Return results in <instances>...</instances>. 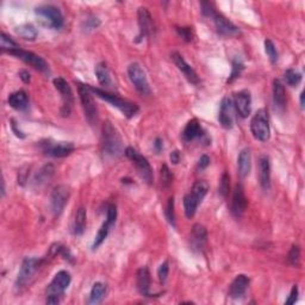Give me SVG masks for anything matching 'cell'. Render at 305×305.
Instances as JSON below:
<instances>
[{
	"label": "cell",
	"mask_w": 305,
	"mask_h": 305,
	"mask_svg": "<svg viewBox=\"0 0 305 305\" xmlns=\"http://www.w3.org/2000/svg\"><path fill=\"white\" fill-rule=\"evenodd\" d=\"M101 151L106 159H117L124 152L123 140L111 122L106 121L101 128Z\"/></svg>",
	"instance_id": "cell-1"
},
{
	"label": "cell",
	"mask_w": 305,
	"mask_h": 305,
	"mask_svg": "<svg viewBox=\"0 0 305 305\" xmlns=\"http://www.w3.org/2000/svg\"><path fill=\"white\" fill-rule=\"evenodd\" d=\"M87 87L92 93H94L98 98L103 99V100L110 103V104L114 106V108L118 109L119 111L123 114L127 118H132L137 115V112L140 109H138V105L136 103L129 101L127 99H123L121 97H118L117 94L110 93V92L105 91V89H100L98 87H93V86L87 85Z\"/></svg>",
	"instance_id": "cell-2"
},
{
	"label": "cell",
	"mask_w": 305,
	"mask_h": 305,
	"mask_svg": "<svg viewBox=\"0 0 305 305\" xmlns=\"http://www.w3.org/2000/svg\"><path fill=\"white\" fill-rule=\"evenodd\" d=\"M72 277L67 271H60L55 274L54 279L48 285L47 290V303L48 304H59L61 298L71 285Z\"/></svg>",
	"instance_id": "cell-3"
},
{
	"label": "cell",
	"mask_w": 305,
	"mask_h": 305,
	"mask_svg": "<svg viewBox=\"0 0 305 305\" xmlns=\"http://www.w3.org/2000/svg\"><path fill=\"white\" fill-rule=\"evenodd\" d=\"M44 263L45 259L25 258L22 263L21 270H19L17 280H16V288L22 290V288L28 286L30 281L32 280V278H34L35 274L37 273L38 270Z\"/></svg>",
	"instance_id": "cell-4"
},
{
	"label": "cell",
	"mask_w": 305,
	"mask_h": 305,
	"mask_svg": "<svg viewBox=\"0 0 305 305\" xmlns=\"http://www.w3.org/2000/svg\"><path fill=\"white\" fill-rule=\"evenodd\" d=\"M78 92L86 119L91 125H97L99 121V112L94 99L92 97V92L88 89L87 85L82 84H78Z\"/></svg>",
	"instance_id": "cell-5"
},
{
	"label": "cell",
	"mask_w": 305,
	"mask_h": 305,
	"mask_svg": "<svg viewBox=\"0 0 305 305\" xmlns=\"http://www.w3.org/2000/svg\"><path fill=\"white\" fill-rule=\"evenodd\" d=\"M251 134L258 141L267 142L271 136L270 128V118H268V112L265 109H260L250 122Z\"/></svg>",
	"instance_id": "cell-6"
},
{
	"label": "cell",
	"mask_w": 305,
	"mask_h": 305,
	"mask_svg": "<svg viewBox=\"0 0 305 305\" xmlns=\"http://www.w3.org/2000/svg\"><path fill=\"white\" fill-rule=\"evenodd\" d=\"M124 154L127 155L128 159H130L132 164L135 165L137 173L140 174V177L147 182V184L151 185L152 180H154V174H152V168L149 161L145 159L143 155H141L136 149L132 147H128L124 150Z\"/></svg>",
	"instance_id": "cell-7"
},
{
	"label": "cell",
	"mask_w": 305,
	"mask_h": 305,
	"mask_svg": "<svg viewBox=\"0 0 305 305\" xmlns=\"http://www.w3.org/2000/svg\"><path fill=\"white\" fill-rule=\"evenodd\" d=\"M39 149L44 155L53 158H66L74 151V144L72 142H54L44 140L39 142Z\"/></svg>",
	"instance_id": "cell-8"
},
{
	"label": "cell",
	"mask_w": 305,
	"mask_h": 305,
	"mask_svg": "<svg viewBox=\"0 0 305 305\" xmlns=\"http://www.w3.org/2000/svg\"><path fill=\"white\" fill-rule=\"evenodd\" d=\"M128 75H129V79H130L131 84L134 85V87L137 89L142 95L151 94V89H150V86H149L147 75H145L143 68H142L140 65L134 62V64L129 66Z\"/></svg>",
	"instance_id": "cell-9"
},
{
	"label": "cell",
	"mask_w": 305,
	"mask_h": 305,
	"mask_svg": "<svg viewBox=\"0 0 305 305\" xmlns=\"http://www.w3.org/2000/svg\"><path fill=\"white\" fill-rule=\"evenodd\" d=\"M9 54L15 56V58H17L19 60H22V61L25 62L26 65L31 66L32 68H35L36 71L44 73V74H49V65L47 64V61H45L43 58H41V56L36 55L35 53L18 48V49H15V50L10 52Z\"/></svg>",
	"instance_id": "cell-10"
},
{
	"label": "cell",
	"mask_w": 305,
	"mask_h": 305,
	"mask_svg": "<svg viewBox=\"0 0 305 305\" xmlns=\"http://www.w3.org/2000/svg\"><path fill=\"white\" fill-rule=\"evenodd\" d=\"M71 198V190L66 185H59L52 192L50 195V210L55 217H59L65 210Z\"/></svg>",
	"instance_id": "cell-11"
},
{
	"label": "cell",
	"mask_w": 305,
	"mask_h": 305,
	"mask_svg": "<svg viewBox=\"0 0 305 305\" xmlns=\"http://www.w3.org/2000/svg\"><path fill=\"white\" fill-rule=\"evenodd\" d=\"M35 12L53 29H61L64 26V15L60 11V9L54 5L39 6Z\"/></svg>",
	"instance_id": "cell-12"
},
{
	"label": "cell",
	"mask_w": 305,
	"mask_h": 305,
	"mask_svg": "<svg viewBox=\"0 0 305 305\" xmlns=\"http://www.w3.org/2000/svg\"><path fill=\"white\" fill-rule=\"evenodd\" d=\"M53 84H54L55 88L58 89L60 92V94H61L62 100H64V106H62L61 109V115L62 116H69L72 111L73 104H74V98H73V92L71 86L67 81L65 80L64 78H61V76H59V78H55L54 80H53Z\"/></svg>",
	"instance_id": "cell-13"
},
{
	"label": "cell",
	"mask_w": 305,
	"mask_h": 305,
	"mask_svg": "<svg viewBox=\"0 0 305 305\" xmlns=\"http://www.w3.org/2000/svg\"><path fill=\"white\" fill-rule=\"evenodd\" d=\"M210 19L214 22L215 28H216L218 34H221L222 36L234 37V36H238L241 34L238 26L235 25L233 22L229 21L228 18H225L223 15H221V13L216 12Z\"/></svg>",
	"instance_id": "cell-14"
},
{
	"label": "cell",
	"mask_w": 305,
	"mask_h": 305,
	"mask_svg": "<svg viewBox=\"0 0 305 305\" xmlns=\"http://www.w3.org/2000/svg\"><path fill=\"white\" fill-rule=\"evenodd\" d=\"M137 21L138 28H140V35H138V39L136 42H140L143 38H148L152 35V32H154V22H152V17L147 8L138 9Z\"/></svg>",
	"instance_id": "cell-15"
},
{
	"label": "cell",
	"mask_w": 305,
	"mask_h": 305,
	"mask_svg": "<svg viewBox=\"0 0 305 305\" xmlns=\"http://www.w3.org/2000/svg\"><path fill=\"white\" fill-rule=\"evenodd\" d=\"M247 197L246 193H244V188L242 186L241 184L236 185V187H235V190L233 192V198H231V215L235 218H241L243 216L244 211H246L247 209Z\"/></svg>",
	"instance_id": "cell-16"
},
{
	"label": "cell",
	"mask_w": 305,
	"mask_h": 305,
	"mask_svg": "<svg viewBox=\"0 0 305 305\" xmlns=\"http://www.w3.org/2000/svg\"><path fill=\"white\" fill-rule=\"evenodd\" d=\"M182 140H184L185 142H187V143L193 142L195 140L209 142L207 132H205L204 129L201 128L199 121L195 118L191 119V121L186 124L184 131H182Z\"/></svg>",
	"instance_id": "cell-17"
},
{
	"label": "cell",
	"mask_w": 305,
	"mask_h": 305,
	"mask_svg": "<svg viewBox=\"0 0 305 305\" xmlns=\"http://www.w3.org/2000/svg\"><path fill=\"white\" fill-rule=\"evenodd\" d=\"M233 104L235 110L242 118H247L250 115L251 110V95L250 92L247 89H242V91L235 93Z\"/></svg>",
	"instance_id": "cell-18"
},
{
	"label": "cell",
	"mask_w": 305,
	"mask_h": 305,
	"mask_svg": "<svg viewBox=\"0 0 305 305\" xmlns=\"http://www.w3.org/2000/svg\"><path fill=\"white\" fill-rule=\"evenodd\" d=\"M234 109L233 99L229 97L222 99L218 121L224 129H231L234 127Z\"/></svg>",
	"instance_id": "cell-19"
},
{
	"label": "cell",
	"mask_w": 305,
	"mask_h": 305,
	"mask_svg": "<svg viewBox=\"0 0 305 305\" xmlns=\"http://www.w3.org/2000/svg\"><path fill=\"white\" fill-rule=\"evenodd\" d=\"M171 58H172V60H173L174 65L177 66L179 71H180L182 74L185 75V78H186L187 80L191 82V84L199 85V82H200L199 76H198V74L195 73L194 69L192 68L186 61H185V59L182 58V55H180L177 52H174L171 54Z\"/></svg>",
	"instance_id": "cell-20"
},
{
	"label": "cell",
	"mask_w": 305,
	"mask_h": 305,
	"mask_svg": "<svg viewBox=\"0 0 305 305\" xmlns=\"http://www.w3.org/2000/svg\"><path fill=\"white\" fill-rule=\"evenodd\" d=\"M207 242H208L207 228L199 223L194 224L193 227H192L191 235H190V243L192 249L195 251H201L204 249Z\"/></svg>",
	"instance_id": "cell-21"
},
{
	"label": "cell",
	"mask_w": 305,
	"mask_h": 305,
	"mask_svg": "<svg viewBox=\"0 0 305 305\" xmlns=\"http://www.w3.org/2000/svg\"><path fill=\"white\" fill-rule=\"evenodd\" d=\"M249 278L244 274H238L236 278L233 280V283L230 285V288H229V296L233 299H240L244 296L246 293L248 286H249Z\"/></svg>",
	"instance_id": "cell-22"
},
{
	"label": "cell",
	"mask_w": 305,
	"mask_h": 305,
	"mask_svg": "<svg viewBox=\"0 0 305 305\" xmlns=\"http://www.w3.org/2000/svg\"><path fill=\"white\" fill-rule=\"evenodd\" d=\"M259 181L263 190L268 191L271 188V164L267 157L259 159Z\"/></svg>",
	"instance_id": "cell-23"
},
{
	"label": "cell",
	"mask_w": 305,
	"mask_h": 305,
	"mask_svg": "<svg viewBox=\"0 0 305 305\" xmlns=\"http://www.w3.org/2000/svg\"><path fill=\"white\" fill-rule=\"evenodd\" d=\"M150 283L151 278L148 267H141L140 270L137 271V274H136V284H137V288L142 296L152 297L150 292H149V290H150Z\"/></svg>",
	"instance_id": "cell-24"
},
{
	"label": "cell",
	"mask_w": 305,
	"mask_h": 305,
	"mask_svg": "<svg viewBox=\"0 0 305 305\" xmlns=\"http://www.w3.org/2000/svg\"><path fill=\"white\" fill-rule=\"evenodd\" d=\"M237 167H238V174H240V177L242 179L249 175L251 170V155H250V150L248 148L242 149L240 154H238Z\"/></svg>",
	"instance_id": "cell-25"
},
{
	"label": "cell",
	"mask_w": 305,
	"mask_h": 305,
	"mask_svg": "<svg viewBox=\"0 0 305 305\" xmlns=\"http://www.w3.org/2000/svg\"><path fill=\"white\" fill-rule=\"evenodd\" d=\"M9 105L17 111L25 110L29 105V97L25 91H16L9 95Z\"/></svg>",
	"instance_id": "cell-26"
},
{
	"label": "cell",
	"mask_w": 305,
	"mask_h": 305,
	"mask_svg": "<svg viewBox=\"0 0 305 305\" xmlns=\"http://www.w3.org/2000/svg\"><path fill=\"white\" fill-rule=\"evenodd\" d=\"M54 173H55L54 166L52 164L44 165L41 170L36 173L34 178V184L36 186H43V185H45L47 182L50 181V179L53 178Z\"/></svg>",
	"instance_id": "cell-27"
},
{
	"label": "cell",
	"mask_w": 305,
	"mask_h": 305,
	"mask_svg": "<svg viewBox=\"0 0 305 305\" xmlns=\"http://www.w3.org/2000/svg\"><path fill=\"white\" fill-rule=\"evenodd\" d=\"M273 100L278 109H284L286 104V92H285V86L279 79L273 81Z\"/></svg>",
	"instance_id": "cell-28"
},
{
	"label": "cell",
	"mask_w": 305,
	"mask_h": 305,
	"mask_svg": "<svg viewBox=\"0 0 305 305\" xmlns=\"http://www.w3.org/2000/svg\"><path fill=\"white\" fill-rule=\"evenodd\" d=\"M86 209L84 207H80L75 212L74 222H73V234L76 236H80L84 234L86 229Z\"/></svg>",
	"instance_id": "cell-29"
},
{
	"label": "cell",
	"mask_w": 305,
	"mask_h": 305,
	"mask_svg": "<svg viewBox=\"0 0 305 305\" xmlns=\"http://www.w3.org/2000/svg\"><path fill=\"white\" fill-rule=\"evenodd\" d=\"M95 75H97V79L99 81V84L101 86H104L105 88H110L112 87V79L110 75V71H109L108 66L104 62H100L95 66Z\"/></svg>",
	"instance_id": "cell-30"
},
{
	"label": "cell",
	"mask_w": 305,
	"mask_h": 305,
	"mask_svg": "<svg viewBox=\"0 0 305 305\" xmlns=\"http://www.w3.org/2000/svg\"><path fill=\"white\" fill-rule=\"evenodd\" d=\"M106 296V285L104 283H94L91 288V293H89V303L91 304H99L104 300Z\"/></svg>",
	"instance_id": "cell-31"
},
{
	"label": "cell",
	"mask_w": 305,
	"mask_h": 305,
	"mask_svg": "<svg viewBox=\"0 0 305 305\" xmlns=\"http://www.w3.org/2000/svg\"><path fill=\"white\" fill-rule=\"evenodd\" d=\"M16 32L19 37H22L25 41H35L37 37L38 32L32 24H23L18 28H16Z\"/></svg>",
	"instance_id": "cell-32"
},
{
	"label": "cell",
	"mask_w": 305,
	"mask_h": 305,
	"mask_svg": "<svg viewBox=\"0 0 305 305\" xmlns=\"http://www.w3.org/2000/svg\"><path fill=\"white\" fill-rule=\"evenodd\" d=\"M112 228H114V225H112L110 222L105 221L104 223H103V225L100 227V229H99L97 235H95L93 244H92V248H93V249H97V248H99L101 246L103 242L106 240V237H108V235H109V233H110V230Z\"/></svg>",
	"instance_id": "cell-33"
},
{
	"label": "cell",
	"mask_w": 305,
	"mask_h": 305,
	"mask_svg": "<svg viewBox=\"0 0 305 305\" xmlns=\"http://www.w3.org/2000/svg\"><path fill=\"white\" fill-rule=\"evenodd\" d=\"M209 184L205 180H197L193 184V186H192V192L191 193L193 194V197L197 199L199 203L203 201V199L205 198V195L208 194L209 192Z\"/></svg>",
	"instance_id": "cell-34"
},
{
	"label": "cell",
	"mask_w": 305,
	"mask_h": 305,
	"mask_svg": "<svg viewBox=\"0 0 305 305\" xmlns=\"http://www.w3.org/2000/svg\"><path fill=\"white\" fill-rule=\"evenodd\" d=\"M199 204H200L199 201L195 199L192 193H188L185 195L184 197V210H185V215H186L187 218L194 217L195 212H197L198 205Z\"/></svg>",
	"instance_id": "cell-35"
},
{
	"label": "cell",
	"mask_w": 305,
	"mask_h": 305,
	"mask_svg": "<svg viewBox=\"0 0 305 305\" xmlns=\"http://www.w3.org/2000/svg\"><path fill=\"white\" fill-rule=\"evenodd\" d=\"M284 80L286 82V85L291 86V87H296V86L300 84L301 74L294 71V69H287L284 74Z\"/></svg>",
	"instance_id": "cell-36"
},
{
	"label": "cell",
	"mask_w": 305,
	"mask_h": 305,
	"mask_svg": "<svg viewBox=\"0 0 305 305\" xmlns=\"http://www.w3.org/2000/svg\"><path fill=\"white\" fill-rule=\"evenodd\" d=\"M0 42H2V50L10 53L12 50H15V49L21 48L19 45L16 43L13 39L5 34V32H2V35H0Z\"/></svg>",
	"instance_id": "cell-37"
},
{
	"label": "cell",
	"mask_w": 305,
	"mask_h": 305,
	"mask_svg": "<svg viewBox=\"0 0 305 305\" xmlns=\"http://www.w3.org/2000/svg\"><path fill=\"white\" fill-rule=\"evenodd\" d=\"M265 52H266L268 59H270L272 64L276 65L278 59H279V55H278L276 45H274V43L272 42L271 39H266V41H265Z\"/></svg>",
	"instance_id": "cell-38"
},
{
	"label": "cell",
	"mask_w": 305,
	"mask_h": 305,
	"mask_svg": "<svg viewBox=\"0 0 305 305\" xmlns=\"http://www.w3.org/2000/svg\"><path fill=\"white\" fill-rule=\"evenodd\" d=\"M244 69L243 62L241 61V59H234L233 61V68H231V74L230 78L228 79V82H233L235 79L240 78L242 71Z\"/></svg>",
	"instance_id": "cell-39"
},
{
	"label": "cell",
	"mask_w": 305,
	"mask_h": 305,
	"mask_svg": "<svg viewBox=\"0 0 305 305\" xmlns=\"http://www.w3.org/2000/svg\"><path fill=\"white\" fill-rule=\"evenodd\" d=\"M165 216L168 223L175 227V211H174V198L171 197L168 199V203L166 205L165 210Z\"/></svg>",
	"instance_id": "cell-40"
},
{
	"label": "cell",
	"mask_w": 305,
	"mask_h": 305,
	"mask_svg": "<svg viewBox=\"0 0 305 305\" xmlns=\"http://www.w3.org/2000/svg\"><path fill=\"white\" fill-rule=\"evenodd\" d=\"M288 263L293 267H298L300 265V248L299 246H292L287 255Z\"/></svg>",
	"instance_id": "cell-41"
},
{
	"label": "cell",
	"mask_w": 305,
	"mask_h": 305,
	"mask_svg": "<svg viewBox=\"0 0 305 305\" xmlns=\"http://www.w3.org/2000/svg\"><path fill=\"white\" fill-rule=\"evenodd\" d=\"M160 178H161V184L164 187L170 186L172 180H173V174L170 171L167 165H162L161 171H160Z\"/></svg>",
	"instance_id": "cell-42"
},
{
	"label": "cell",
	"mask_w": 305,
	"mask_h": 305,
	"mask_svg": "<svg viewBox=\"0 0 305 305\" xmlns=\"http://www.w3.org/2000/svg\"><path fill=\"white\" fill-rule=\"evenodd\" d=\"M229 192H230V177H229L228 173H223L220 182V193L222 194V197L227 198Z\"/></svg>",
	"instance_id": "cell-43"
},
{
	"label": "cell",
	"mask_w": 305,
	"mask_h": 305,
	"mask_svg": "<svg viewBox=\"0 0 305 305\" xmlns=\"http://www.w3.org/2000/svg\"><path fill=\"white\" fill-rule=\"evenodd\" d=\"M177 32L179 36L184 39L185 42L191 43L194 38V32L193 29L190 28V26H182V28H177Z\"/></svg>",
	"instance_id": "cell-44"
},
{
	"label": "cell",
	"mask_w": 305,
	"mask_h": 305,
	"mask_svg": "<svg viewBox=\"0 0 305 305\" xmlns=\"http://www.w3.org/2000/svg\"><path fill=\"white\" fill-rule=\"evenodd\" d=\"M168 274H170V264H168V261H165L164 264L160 265L158 270V277L161 284H165L167 281Z\"/></svg>",
	"instance_id": "cell-45"
},
{
	"label": "cell",
	"mask_w": 305,
	"mask_h": 305,
	"mask_svg": "<svg viewBox=\"0 0 305 305\" xmlns=\"http://www.w3.org/2000/svg\"><path fill=\"white\" fill-rule=\"evenodd\" d=\"M106 221L110 222V223L115 227L116 221H117V208H116L115 204L108 205V210H106Z\"/></svg>",
	"instance_id": "cell-46"
},
{
	"label": "cell",
	"mask_w": 305,
	"mask_h": 305,
	"mask_svg": "<svg viewBox=\"0 0 305 305\" xmlns=\"http://www.w3.org/2000/svg\"><path fill=\"white\" fill-rule=\"evenodd\" d=\"M99 25H100V21L95 17H89L86 19V22H85V28L87 30L97 29Z\"/></svg>",
	"instance_id": "cell-47"
},
{
	"label": "cell",
	"mask_w": 305,
	"mask_h": 305,
	"mask_svg": "<svg viewBox=\"0 0 305 305\" xmlns=\"http://www.w3.org/2000/svg\"><path fill=\"white\" fill-rule=\"evenodd\" d=\"M298 299V286L297 285H293L292 290H291L290 292V296H288V298L286 299V301H285V304H294Z\"/></svg>",
	"instance_id": "cell-48"
},
{
	"label": "cell",
	"mask_w": 305,
	"mask_h": 305,
	"mask_svg": "<svg viewBox=\"0 0 305 305\" xmlns=\"http://www.w3.org/2000/svg\"><path fill=\"white\" fill-rule=\"evenodd\" d=\"M210 158L208 157V155H201L199 161H198V168L199 170H207V168L210 166Z\"/></svg>",
	"instance_id": "cell-49"
},
{
	"label": "cell",
	"mask_w": 305,
	"mask_h": 305,
	"mask_svg": "<svg viewBox=\"0 0 305 305\" xmlns=\"http://www.w3.org/2000/svg\"><path fill=\"white\" fill-rule=\"evenodd\" d=\"M154 150L157 151V154H160L164 150V141H162V138L157 137L154 141Z\"/></svg>",
	"instance_id": "cell-50"
},
{
	"label": "cell",
	"mask_w": 305,
	"mask_h": 305,
	"mask_svg": "<svg viewBox=\"0 0 305 305\" xmlns=\"http://www.w3.org/2000/svg\"><path fill=\"white\" fill-rule=\"evenodd\" d=\"M170 159H171V162L173 165H178L179 162L181 161V154H180V151L179 150H174V151H172L171 152V155H170Z\"/></svg>",
	"instance_id": "cell-51"
},
{
	"label": "cell",
	"mask_w": 305,
	"mask_h": 305,
	"mask_svg": "<svg viewBox=\"0 0 305 305\" xmlns=\"http://www.w3.org/2000/svg\"><path fill=\"white\" fill-rule=\"evenodd\" d=\"M11 127H12V131L15 132L16 134V136H17V137H21V138H24L25 137V135L23 134V131H21V129H18L17 128V123H16V121L15 119H12L11 121Z\"/></svg>",
	"instance_id": "cell-52"
},
{
	"label": "cell",
	"mask_w": 305,
	"mask_h": 305,
	"mask_svg": "<svg viewBox=\"0 0 305 305\" xmlns=\"http://www.w3.org/2000/svg\"><path fill=\"white\" fill-rule=\"evenodd\" d=\"M19 78H21L22 80L25 82V84H29L30 80H31L29 72H26V71H21V72H19Z\"/></svg>",
	"instance_id": "cell-53"
},
{
	"label": "cell",
	"mask_w": 305,
	"mask_h": 305,
	"mask_svg": "<svg viewBox=\"0 0 305 305\" xmlns=\"http://www.w3.org/2000/svg\"><path fill=\"white\" fill-rule=\"evenodd\" d=\"M5 192H6V188H5V180H4V178H3V180H2V197H4V195H5Z\"/></svg>",
	"instance_id": "cell-54"
},
{
	"label": "cell",
	"mask_w": 305,
	"mask_h": 305,
	"mask_svg": "<svg viewBox=\"0 0 305 305\" xmlns=\"http://www.w3.org/2000/svg\"><path fill=\"white\" fill-rule=\"evenodd\" d=\"M304 97H305V93L304 92H301L300 93V108L304 109Z\"/></svg>",
	"instance_id": "cell-55"
}]
</instances>
